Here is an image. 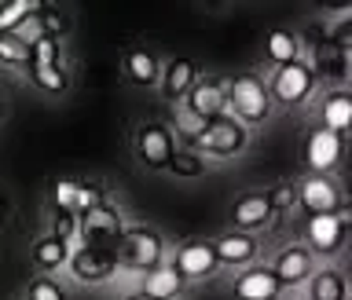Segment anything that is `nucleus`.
<instances>
[{
	"label": "nucleus",
	"instance_id": "obj_7",
	"mask_svg": "<svg viewBox=\"0 0 352 300\" xmlns=\"http://www.w3.org/2000/svg\"><path fill=\"white\" fill-rule=\"evenodd\" d=\"M297 205L305 209L308 216H323V213H334L341 205V187L330 180V176H308V180L297 187Z\"/></svg>",
	"mask_w": 352,
	"mask_h": 300
},
{
	"label": "nucleus",
	"instance_id": "obj_26",
	"mask_svg": "<svg viewBox=\"0 0 352 300\" xmlns=\"http://www.w3.org/2000/svg\"><path fill=\"white\" fill-rule=\"evenodd\" d=\"M0 62L30 66V41L15 37V33H0Z\"/></svg>",
	"mask_w": 352,
	"mask_h": 300
},
{
	"label": "nucleus",
	"instance_id": "obj_16",
	"mask_svg": "<svg viewBox=\"0 0 352 300\" xmlns=\"http://www.w3.org/2000/svg\"><path fill=\"white\" fill-rule=\"evenodd\" d=\"M275 213H272V202H268V194H242L235 205H231V220H235V227L239 231H257V227H264L272 220Z\"/></svg>",
	"mask_w": 352,
	"mask_h": 300
},
{
	"label": "nucleus",
	"instance_id": "obj_35",
	"mask_svg": "<svg viewBox=\"0 0 352 300\" xmlns=\"http://www.w3.org/2000/svg\"><path fill=\"white\" fill-rule=\"evenodd\" d=\"M125 300H151L147 293H132V297H125Z\"/></svg>",
	"mask_w": 352,
	"mask_h": 300
},
{
	"label": "nucleus",
	"instance_id": "obj_15",
	"mask_svg": "<svg viewBox=\"0 0 352 300\" xmlns=\"http://www.w3.org/2000/svg\"><path fill=\"white\" fill-rule=\"evenodd\" d=\"M312 73L316 77H330V81H341L349 70H352V55L345 48H338L334 41H316L312 48Z\"/></svg>",
	"mask_w": 352,
	"mask_h": 300
},
{
	"label": "nucleus",
	"instance_id": "obj_33",
	"mask_svg": "<svg viewBox=\"0 0 352 300\" xmlns=\"http://www.w3.org/2000/svg\"><path fill=\"white\" fill-rule=\"evenodd\" d=\"M74 235H77V216L59 213V216H55V227H52V238H59V242H66V246H70Z\"/></svg>",
	"mask_w": 352,
	"mask_h": 300
},
{
	"label": "nucleus",
	"instance_id": "obj_1",
	"mask_svg": "<svg viewBox=\"0 0 352 300\" xmlns=\"http://www.w3.org/2000/svg\"><path fill=\"white\" fill-rule=\"evenodd\" d=\"M228 106L235 110V121H242V125H261V121L272 114L268 84H264L257 73H239L235 81L228 84Z\"/></svg>",
	"mask_w": 352,
	"mask_h": 300
},
{
	"label": "nucleus",
	"instance_id": "obj_28",
	"mask_svg": "<svg viewBox=\"0 0 352 300\" xmlns=\"http://www.w3.org/2000/svg\"><path fill=\"white\" fill-rule=\"evenodd\" d=\"M52 198H55V205H59V213L77 216V202H81V183L59 180V183H55V191H52Z\"/></svg>",
	"mask_w": 352,
	"mask_h": 300
},
{
	"label": "nucleus",
	"instance_id": "obj_34",
	"mask_svg": "<svg viewBox=\"0 0 352 300\" xmlns=\"http://www.w3.org/2000/svg\"><path fill=\"white\" fill-rule=\"evenodd\" d=\"M334 216H338V224L345 227V235H349V231H352V202H341L334 209Z\"/></svg>",
	"mask_w": 352,
	"mask_h": 300
},
{
	"label": "nucleus",
	"instance_id": "obj_21",
	"mask_svg": "<svg viewBox=\"0 0 352 300\" xmlns=\"http://www.w3.org/2000/svg\"><path fill=\"white\" fill-rule=\"evenodd\" d=\"M308 300H349V282L334 268H323L308 279Z\"/></svg>",
	"mask_w": 352,
	"mask_h": 300
},
{
	"label": "nucleus",
	"instance_id": "obj_30",
	"mask_svg": "<svg viewBox=\"0 0 352 300\" xmlns=\"http://www.w3.org/2000/svg\"><path fill=\"white\" fill-rule=\"evenodd\" d=\"M30 62L37 66H59V44L55 37H37L30 44Z\"/></svg>",
	"mask_w": 352,
	"mask_h": 300
},
{
	"label": "nucleus",
	"instance_id": "obj_32",
	"mask_svg": "<svg viewBox=\"0 0 352 300\" xmlns=\"http://www.w3.org/2000/svg\"><path fill=\"white\" fill-rule=\"evenodd\" d=\"M26 300H66V293H63L52 279H33V282H30Z\"/></svg>",
	"mask_w": 352,
	"mask_h": 300
},
{
	"label": "nucleus",
	"instance_id": "obj_23",
	"mask_svg": "<svg viewBox=\"0 0 352 300\" xmlns=\"http://www.w3.org/2000/svg\"><path fill=\"white\" fill-rule=\"evenodd\" d=\"M180 290H184V279H180L173 268H154V271H147V286H143V293H147L151 300H173Z\"/></svg>",
	"mask_w": 352,
	"mask_h": 300
},
{
	"label": "nucleus",
	"instance_id": "obj_18",
	"mask_svg": "<svg viewBox=\"0 0 352 300\" xmlns=\"http://www.w3.org/2000/svg\"><path fill=\"white\" fill-rule=\"evenodd\" d=\"M213 253H217V264L242 268V264H250L253 257H257V242H253L246 231H231V235L213 242Z\"/></svg>",
	"mask_w": 352,
	"mask_h": 300
},
{
	"label": "nucleus",
	"instance_id": "obj_3",
	"mask_svg": "<svg viewBox=\"0 0 352 300\" xmlns=\"http://www.w3.org/2000/svg\"><path fill=\"white\" fill-rule=\"evenodd\" d=\"M77 235H81V242L88 249H107L114 253V246L121 242V235H125V227H121V213L118 209H110L107 202L88 209V213L77 216Z\"/></svg>",
	"mask_w": 352,
	"mask_h": 300
},
{
	"label": "nucleus",
	"instance_id": "obj_4",
	"mask_svg": "<svg viewBox=\"0 0 352 300\" xmlns=\"http://www.w3.org/2000/svg\"><path fill=\"white\" fill-rule=\"evenodd\" d=\"M195 147L202 154H213V158H231L246 147V125L235 121L231 114L217 117V121H206L202 132L195 136Z\"/></svg>",
	"mask_w": 352,
	"mask_h": 300
},
{
	"label": "nucleus",
	"instance_id": "obj_24",
	"mask_svg": "<svg viewBox=\"0 0 352 300\" xmlns=\"http://www.w3.org/2000/svg\"><path fill=\"white\" fill-rule=\"evenodd\" d=\"M66 260H70V246L59 238H52V235L33 246V264H37L41 271H55V268H63Z\"/></svg>",
	"mask_w": 352,
	"mask_h": 300
},
{
	"label": "nucleus",
	"instance_id": "obj_22",
	"mask_svg": "<svg viewBox=\"0 0 352 300\" xmlns=\"http://www.w3.org/2000/svg\"><path fill=\"white\" fill-rule=\"evenodd\" d=\"M125 73H129V81H136V84H154V81H162V66L158 59H154L151 51H143V48H132L125 55Z\"/></svg>",
	"mask_w": 352,
	"mask_h": 300
},
{
	"label": "nucleus",
	"instance_id": "obj_11",
	"mask_svg": "<svg viewBox=\"0 0 352 300\" xmlns=\"http://www.w3.org/2000/svg\"><path fill=\"white\" fill-rule=\"evenodd\" d=\"M220 268L217 264V253H213V242H187V246L176 253L173 260V271L180 275V279H209Z\"/></svg>",
	"mask_w": 352,
	"mask_h": 300
},
{
	"label": "nucleus",
	"instance_id": "obj_10",
	"mask_svg": "<svg viewBox=\"0 0 352 300\" xmlns=\"http://www.w3.org/2000/svg\"><path fill=\"white\" fill-rule=\"evenodd\" d=\"M136 154H140V161L147 165V169H169V161L176 154L173 132L165 125H143L140 136H136Z\"/></svg>",
	"mask_w": 352,
	"mask_h": 300
},
{
	"label": "nucleus",
	"instance_id": "obj_29",
	"mask_svg": "<svg viewBox=\"0 0 352 300\" xmlns=\"http://www.w3.org/2000/svg\"><path fill=\"white\" fill-rule=\"evenodd\" d=\"M30 73H33V81H37L44 92H63V88H66V73L59 70V66H37V62H30Z\"/></svg>",
	"mask_w": 352,
	"mask_h": 300
},
{
	"label": "nucleus",
	"instance_id": "obj_31",
	"mask_svg": "<svg viewBox=\"0 0 352 300\" xmlns=\"http://www.w3.org/2000/svg\"><path fill=\"white\" fill-rule=\"evenodd\" d=\"M268 202H272V213H290L297 205V187L294 183H279L268 191Z\"/></svg>",
	"mask_w": 352,
	"mask_h": 300
},
{
	"label": "nucleus",
	"instance_id": "obj_13",
	"mask_svg": "<svg viewBox=\"0 0 352 300\" xmlns=\"http://www.w3.org/2000/svg\"><path fill=\"white\" fill-rule=\"evenodd\" d=\"M272 271H275V279L283 282V290L286 286H301V282H308L316 275L312 253H308V246H286L279 257H275Z\"/></svg>",
	"mask_w": 352,
	"mask_h": 300
},
{
	"label": "nucleus",
	"instance_id": "obj_12",
	"mask_svg": "<svg viewBox=\"0 0 352 300\" xmlns=\"http://www.w3.org/2000/svg\"><path fill=\"white\" fill-rule=\"evenodd\" d=\"M70 271H74L77 282H107V279H114L118 260H114V253H107V249L81 246L70 257Z\"/></svg>",
	"mask_w": 352,
	"mask_h": 300
},
{
	"label": "nucleus",
	"instance_id": "obj_14",
	"mask_svg": "<svg viewBox=\"0 0 352 300\" xmlns=\"http://www.w3.org/2000/svg\"><path fill=\"white\" fill-rule=\"evenodd\" d=\"M283 282L275 279L272 268H246L235 279V297L239 300H279Z\"/></svg>",
	"mask_w": 352,
	"mask_h": 300
},
{
	"label": "nucleus",
	"instance_id": "obj_17",
	"mask_svg": "<svg viewBox=\"0 0 352 300\" xmlns=\"http://www.w3.org/2000/svg\"><path fill=\"white\" fill-rule=\"evenodd\" d=\"M319 117H323V128L338 132V136L352 132V92H349V88H334L330 95H323V110H319Z\"/></svg>",
	"mask_w": 352,
	"mask_h": 300
},
{
	"label": "nucleus",
	"instance_id": "obj_2",
	"mask_svg": "<svg viewBox=\"0 0 352 300\" xmlns=\"http://www.w3.org/2000/svg\"><path fill=\"white\" fill-rule=\"evenodd\" d=\"M162 235L158 231H147V227H132L121 235V242L114 246V260L118 268H132V271H154L162 268Z\"/></svg>",
	"mask_w": 352,
	"mask_h": 300
},
{
	"label": "nucleus",
	"instance_id": "obj_6",
	"mask_svg": "<svg viewBox=\"0 0 352 300\" xmlns=\"http://www.w3.org/2000/svg\"><path fill=\"white\" fill-rule=\"evenodd\" d=\"M187 110L202 121H217L228 114V88L217 81V77H198L191 84V92H187Z\"/></svg>",
	"mask_w": 352,
	"mask_h": 300
},
{
	"label": "nucleus",
	"instance_id": "obj_20",
	"mask_svg": "<svg viewBox=\"0 0 352 300\" xmlns=\"http://www.w3.org/2000/svg\"><path fill=\"white\" fill-rule=\"evenodd\" d=\"M264 55H268L272 66H290L301 59V41L294 37L290 30H272L264 37Z\"/></svg>",
	"mask_w": 352,
	"mask_h": 300
},
{
	"label": "nucleus",
	"instance_id": "obj_36",
	"mask_svg": "<svg viewBox=\"0 0 352 300\" xmlns=\"http://www.w3.org/2000/svg\"><path fill=\"white\" fill-rule=\"evenodd\" d=\"M4 213H8V202H4V198H0V220H4Z\"/></svg>",
	"mask_w": 352,
	"mask_h": 300
},
{
	"label": "nucleus",
	"instance_id": "obj_19",
	"mask_svg": "<svg viewBox=\"0 0 352 300\" xmlns=\"http://www.w3.org/2000/svg\"><path fill=\"white\" fill-rule=\"evenodd\" d=\"M198 81V66L191 59H173L169 66L162 70V88L169 99H184L191 92V84Z\"/></svg>",
	"mask_w": 352,
	"mask_h": 300
},
{
	"label": "nucleus",
	"instance_id": "obj_8",
	"mask_svg": "<svg viewBox=\"0 0 352 300\" xmlns=\"http://www.w3.org/2000/svg\"><path fill=\"white\" fill-rule=\"evenodd\" d=\"M305 246H308V253H319V257H334L345 246V227L338 224L334 213L308 216L305 220Z\"/></svg>",
	"mask_w": 352,
	"mask_h": 300
},
{
	"label": "nucleus",
	"instance_id": "obj_25",
	"mask_svg": "<svg viewBox=\"0 0 352 300\" xmlns=\"http://www.w3.org/2000/svg\"><path fill=\"white\" fill-rule=\"evenodd\" d=\"M33 11H37V4H30V0H8V4H0V33H15Z\"/></svg>",
	"mask_w": 352,
	"mask_h": 300
},
{
	"label": "nucleus",
	"instance_id": "obj_5",
	"mask_svg": "<svg viewBox=\"0 0 352 300\" xmlns=\"http://www.w3.org/2000/svg\"><path fill=\"white\" fill-rule=\"evenodd\" d=\"M312 88H316V73H312V66L297 59V62L279 66V70H275L272 84H268V95H272V103L297 106V103H305V99L312 95Z\"/></svg>",
	"mask_w": 352,
	"mask_h": 300
},
{
	"label": "nucleus",
	"instance_id": "obj_9",
	"mask_svg": "<svg viewBox=\"0 0 352 300\" xmlns=\"http://www.w3.org/2000/svg\"><path fill=\"white\" fill-rule=\"evenodd\" d=\"M341 154H345V136H338V132L330 128H316L312 136L305 139V161L312 165V172L327 176L334 165L341 161Z\"/></svg>",
	"mask_w": 352,
	"mask_h": 300
},
{
	"label": "nucleus",
	"instance_id": "obj_27",
	"mask_svg": "<svg viewBox=\"0 0 352 300\" xmlns=\"http://www.w3.org/2000/svg\"><path fill=\"white\" fill-rule=\"evenodd\" d=\"M169 172L173 176H184V180H195V176L206 172V158L195 150H176L173 161H169Z\"/></svg>",
	"mask_w": 352,
	"mask_h": 300
}]
</instances>
